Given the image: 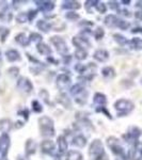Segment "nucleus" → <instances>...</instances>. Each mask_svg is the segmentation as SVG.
<instances>
[{
  "label": "nucleus",
  "instance_id": "nucleus-25",
  "mask_svg": "<svg viewBox=\"0 0 142 160\" xmlns=\"http://www.w3.org/2000/svg\"><path fill=\"white\" fill-rule=\"evenodd\" d=\"M15 42L18 43L19 45L24 46V47H27L30 44V40L25 33H18V34L15 37Z\"/></svg>",
  "mask_w": 142,
  "mask_h": 160
},
{
  "label": "nucleus",
  "instance_id": "nucleus-51",
  "mask_svg": "<svg viewBox=\"0 0 142 160\" xmlns=\"http://www.w3.org/2000/svg\"><path fill=\"white\" fill-rule=\"evenodd\" d=\"M136 7L138 8L139 10H142V1H138L136 3Z\"/></svg>",
  "mask_w": 142,
  "mask_h": 160
},
{
  "label": "nucleus",
  "instance_id": "nucleus-31",
  "mask_svg": "<svg viewBox=\"0 0 142 160\" xmlns=\"http://www.w3.org/2000/svg\"><path fill=\"white\" fill-rule=\"evenodd\" d=\"M58 102H60L64 108H68V109H71V107H72L71 100H69L68 97L65 95V93H61V95L58 98Z\"/></svg>",
  "mask_w": 142,
  "mask_h": 160
},
{
  "label": "nucleus",
  "instance_id": "nucleus-8",
  "mask_svg": "<svg viewBox=\"0 0 142 160\" xmlns=\"http://www.w3.org/2000/svg\"><path fill=\"white\" fill-rule=\"evenodd\" d=\"M141 136V130L139 129L137 126H131L128 128L127 132L124 135V139L127 143H129L130 145H134L138 142V139Z\"/></svg>",
  "mask_w": 142,
  "mask_h": 160
},
{
  "label": "nucleus",
  "instance_id": "nucleus-50",
  "mask_svg": "<svg viewBox=\"0 0 142 160\" xmlns=\"http://www.w3.org/2000/svg\"><path fill=\"white\" fill-rule=\"evenodd\" d=\"M131 32L133 33H138V32L142 33V28H135V29L131 30Z\"/></svg>",
  "mask_w": 142,
  "mask_h": 160
},
{
  "label": "nucleus",
  "instance_id": "nucleus-35",
  "mask_svg": "<svg viewBox=\"0 0 142 160\" xmlns=\"http://www.w3.org/2000/svg\"><path fill=\"white\" fill-rule=\"evenodd\" d=\"M42 35L40 34V33H38V32H31L30 33V38H29V40H30V42H34V43H41L42 42Z\"/></svg>",
  "mask_w": 142,
  "mask_h": 160
},
{
  "label": "nucleus",
  "instance_id": "nucleus-43",
  "mask_svg": "<svg viewBox=\"0 0 142 160\" xmlns=\"http://www.w3.org/2000/svg\"><path fill=\"white\" fill-rule=\"evenodd\" d=\"M18 73H19L18 68H15V66H13V68H10L9 69H8V74H9L10 76L12 77V78H15V77L18 75Z\"/></svg>",
  "mask_w": 142,
  "mask_h": 160
},
{
  "label": "nucleus",
  "instance_id": "nucleus-13",
  "mask_svg": "<svg viewBox=\"0 0 142 160\" xmlns=\"http://www.w3.org/2000/svg\"><path fill=\"white\" fill-rule=\"evenodd\" d=\"M73 44L74 46H76L77 49H88L91 47V43L89 42V40L86 37H74L73 38Z\"/></svg>",
  "mask_w": 142,
  "mask_h": 160
},
{
  "label": "nucleus",
  "instance_id": "nucleus-7",
  "mask_svg": "<svg viewBox=\"0 0 142 160\" xmlns=\"http://www.w3.org/2000/svg\"><path fill=\"white\" fill-rule=\"evenodd\" d=\"M56 83H57L58 89L60 90L62 93H64L65 91H68V89H71L72 79L68 74H59L58 76H57Z\"/></svg>",
  "mask_w": 142,
  "mask_h": 160
},
{
  "label": "nucleus",
  "instance_id": "nucleus-16",
  "mask_svg": "<svg viewBox=\"0 0 142 160\" xmlns=\"http://www.w3.org/2000/svg\"><path fill=\"white\" fill-rule=\"evenodd\" d=\"M121 18H119L117 15L114 14H109L105 17V25L109 28H119V25H120Z\"/></svg>",
  "mask_w": 142,
  "mask_h": 160
},
{
  "label": "nucleus",
  "instance_id": "nucleus-15",
  "mask_svg": "<svg viewBox=\"0 0 142 160\" xmlns=\"http://www.w3.org/2000/svg\"><path fill=\"white\" fill-rule=\"evenodd\" d=\"M34 2L37 3L38 10L44 13H48L55 9V2L53 1H47V0L38 1V0H37V1H34Z\"/></svg>",
  "mask_w": 142,
  "mask_h": 160
},
{
  "label": "nucleus",
  "instance_id": "nucleus-34",
  "mask_svg": "<svg viewBox=\"0 0 142 160\" xmlns=\"http://www.w3.org/2000/svg\"><path fill=\"white\" fill-rule=\"evenodd\" d=\"M16 22H19V24H24V22H29V18H28V14L25 12H22V13H18L16 15Z\"/></svg>",
  "mask_w": 142,
  "mask_h": 160
},
{
  "label": "nucleus",
  "instance_id": "nucleus-12",
  "mask_svg": "<svg viewBox=\"0 0 142 160\" xmlns=\"http://www.w3.org/2000/svg\"><path fill=\"white\" fill-rule=\"evenodd\" d=\"M128 157L131 160H142V143L138 141L136 144L131 145Z\"/></svg>",
  "mask_w": 142,
  "mask_h": 160
},
{
  "label": "nucleus",
  "instance_id": "nucleus-14",
  "mask_svg": "<svg viewBox=\"0 0 142 160\" xmlns=\"http://www.w3.org/2000/svg\"><path fill=\"white\" fill-rule=\"evenodd\" d=\"M41 149H42L43 153L48 155H55V152L57 151L55 142L49 140V139H46V140L42 141V143H41Z\"/></svg>",
  "mask_w": 142,
  "mask_h": 160
},
{
  "label": "nucleus",
  "instance_id": "nucleus-22",
  "mask_svg": "<svg viewBox=\"0 0 142 160\" xmlns=\"http://www.w3.org/2000/svg\"><path fill=\"white\" fill-rule=\"evenodd\" d=\"M37 49L38 51V53H41V55L43 56H51V53H53V50H51V48L49 46L47 45V44L41 42L37 44Z\"/></svg>",
  "mask_w": 142,
  "mask_h": 160
},
{
  "label": "nucleus",
  "instance_id": "nucleus-54",
  "mask_svg": "<svg viewBox=\"0 0 142 160\" xmlns=\"http://www.w3.org/2000/svg\"><path fill=\"white\" fill-rule=\"evenodd\" d=\"M140 82H141V84H142V78H141V80H140Z\"/></svg>",
  "mask_w": 142,
  "mask_h": 160
},
{
  "label": "nucleus",
  "instance_id": "nucleus-6",
  "mask_svg": "<svg viewBox=\"0 0 142 160\" xmlns=\"http://www.w3.org/2000/svg\"><path fill=\"white\" fill-rule=\"evenodd\" d=\"M107 145H108V148L111 149L112 154L115 155V157L125 154V151H124L123 146L121 145L120 140H119L118 138H115V137H109V138L107 139Z\"/></svg>",
  "mask_w": 142,
  "mask_h": 160
},
{
  "label": "nucleus",
  "instance_id": "nucleus-49",
  "mask_svg": "<svg viewBox=\"0 0 142 160\" xmlns=\"http://www.w3.org/2000/svg\"><path fill=\"white\" fill-rule=\"evenodd\" d=\"M115 160H128V157L126 154H123V155H120V156L115 157Z\"/></svg>",
  "mask_w": 142,
  "mask_h": 160
},
{
  "label": "nucleus",
  "instance_id": "nucleus-48",
  "mask_svg": "<svg viewBox=\"0 0 142 160\" xmlns=\"http://www.w3.org/2000/svg\"><path fill=\"white\" fill-rule=\"evenodd\" d=\"M135 17L137 19L142 20V10H139V11L135 12Z\"/></svg>",
  "mask_w": 142,
  "mask_h": 160
},
{
  "label": "nucleus",
  "instance_id": "nucleus-53",
  "mask_svg": "<svg viewBox=\"0 0 142 160\" xmlns=\"http://www.w3.org/2000/svg\"><path fill=\"white\" fill-rule=\"evenodd\" d=\"M0 160H8V158H0Z\"/></svg>",
  "mask_w": 142,
  "mask_h": 160
},
{
  "label": "nucleus",
  "instance_id": "nucleus-21",
  "mask_svg": "<svg viewBox=\"0 0 142 160\" xmlns=\"http://www.w3.org/2000/svg\"><path fill=\"white\" fill-rule=\"evenodd\" d=\"M6 58L9 62L20 61V53L16 49H8L6 51Z\"/></svg>",
  "mask_w": 142,
  "mask_h": 160
},
{
  "label": "nucleus",
  "instance_id": "nucleus-40",
  "mask_svg": "<svg viewBox=\"0 0 142 160\" xmlns=\"http://www.w3.org/2000/svg\"><path fill=\"white\" fill-rule=\"evenodd\" d=\"M31 105H32V110L34 111V112L40 113V112H42V111H43L42 105H41L38 100H33V102H31Z\"/></svg>",
  "mask_w": 142,
  "mask_h": 160
},
{
  "label": "nucleus",
  "instance_id": "nucleus-45",
  "mask_svg": "<svg viewBox=\"0 0 142 160\" xmlns=\"http://www.w3.org/2000/svg\"><path fill=\"white\" fill-rule=\"evenodd\" d=\"M118 13H119V14H121V15H123V16H126V17L130 16V12L128 11V10H126V9H121V8H119Z\"/></svg>",
  "mask_w": 142,
  "mask_h": 160
},
{
  "label": "nucleus",
  "instance_id": "nucleus-44",
  "mask_svg": "<svg viewBox=\"0 0 142 160\" xmlns=\"http://www.w3.org/2000/svg\"><path fill=\"white\" fill-rule=\"evenodd\" d=\"M28 14V18H29V22L32 20L33 18H35V16L38 15V11L37 10H30L29 12H27Z\"/></svg>",
  "mask_w": 142,
  "mask_h": 160
},
{
  "label": "nucleus",
  "instance_id": "nucleus-26",
  "mask_svg": "<svg viewBox=\"0 0 142 160\" xmlns=\"http://www.w3.org/2000/svg\"><path fill=\"white\" fill-rule=\"evenodd\" d=\"M102 75L105 79H113L115 77V71L112 66H106L102 69Z\"/></svg>",
  "mask_w": 142,
  "mask_h": 160
},
{
  "label": "nucleus",
  "instance_id": "nucleus-19",
  "mask_svg": "<svg viewBox=\"0 0 142 160\" xmlns=\"http://www.w3.org/2000/svg\"><path fill=\"white\" fill-rule=\"evenodd\" d=\"M72 144H73L74 146H76V148H84L87 144V138L82 135H76L72 139Z\"/></svg>",
  "mask_w": 142,
  "mask_h": 160
},
{
  "label": "nucleus",
  "instance_id": "nucleus-37",
  "mask_svg": "<svg viewBox=\"0 0 142 160\" xmlns=\"http://www.w3.org/2000/svg\"><path fill=\"white\" fill-rule=\"evenodd\" d=\"M95 10L99 13H100V14H104V13H106V11H107V7H106V4L104 2L97 1L96 6H95Z\"/></svg>",
  "mask_w": 142,
  "mask_h": 160
},
{
  "label": "nucleus",
  "instance_id": "nucleus-23",
  "mask_svg": "<svg viewBox=\"0 0 142 160\" xmlns=\"http://www.w3.org/2000/svg\"><path fill=\"white\" fill-rule=\"evenodd\" d=\"M80 3L78 1H74V0H68V1H63L62 3V8L65 10H71V11H74V10H78L80 9Z\"/></svg>",
  "mask_w": 142,
  "mask_h": 160
},
{
  "label": "nucleus",
  "instance_id": "nucleus-30",
  "mask_svg": "<svg viewBox=\"0 0 142 160\" xmlns=\"http://www.w3.org/2000/svg\"><path fill=\"white\" fill-rule=\"evenodd\" d=\"M11 19H12V12L10 11L8 8L0 11V20H2V22H11Z\"/></svg>",
  "mask_w": 142,
  "mask_h": 160
},
{
  "label": "nucleus",
  "instance_id": "nucleus-2",
  "mask_svg": "<svg viewBox=\"0 0 142 160\" xmlns=\"http://www.w3.org/2000/svg\"><path fill=\"white\" fill-rule=\"evenodd\" d=\"M89 156L91 160H108V156L105 152L104 145L99 139L93 140L92 143L90 144Z\"/></svg>",
  "mask_w": 142,
  "mask_h": 160
},
{
  "label": "nucleus",
  "instance_id": "nucleus-11",
  "mask_svg": "<svg viewBox=\"0 0 142 160\" xmlns=\"http://www.w3.org/2000/svg\"><path fill=\"white\" fill-rule=\"evenodd\" d=\"M57 145H58V153L56 154V157L57 159L60 160V157L63 156V155H66L68 153V141H66L65 137L64 136H60L58 137V139H57Z\"/></svg>",
  "mask_w": 142,
  "mask_h": 160
},
{
  "label": "nucleus",
  "instance_id": "nucleus-1",
  "mask_svg": "<svg viewBox=\"0 0 142 160\" xmlns=\"http://www.w3.org/2000/svg\"><path fill=\"white\" fill-rule=\"evenodd\" d=\"M38 127L41 136L44 138H53L55 136V124L53 120L47 115H43L38 118Z\"/></svg>",
  "mask_w": 142,
  "mask_h": 160
},
{
  "label": "nucleus",
  "instance_id": "nucleus-24",
  "mask_svg": "<svg viewBox=\"0 0 142 160\" xmlns=\"http://www.w3.org/2000/svg\"><path fill=\"white\" fill-rule=\"evenodd\" d=\"M12 129V122L9 118H2L0 120V131L2 133H8Z\"/></svg>",
  "mask_w": 142,
  "mask_h": 160
},
{
  "label": "nucleus",
  "instance_id": "nucleus-36",
  "mask_svg": "<svg viewBox=\"0 0 142 160\" xmlns=\"http://www.w3.org/2000/svg\"><path fill=\"white\" fill-rule=\"evenodd\" d=\"M93 35H94V38H96L97 41L102 40V38H104V35H105V31H104V29H103L102 27H97L96 29L94 30V32H93Z\"/></svg>",
  "mask_w": 142,
  "mask_h": 160
},
{
  "label": "nucleus",
  "instance_id": "nucleus-52",
  "mask_svg": "<svg viewBox=\"0 0 142 160\" xmlns=\"http://www.w3.org/2000/svg\"><path fill=\"white\" fill-rule=\"evenodd\" d=\"M122 3H124V4H129L130 3V1L129 0H127V1H125V0H123V1H121Z\"/></svg>",
  "mask_w": 142,
  "mask_h": 160
},
{
  "label": "nucleus",
  "instance_id": "nucleus-18",
  "mask_svg": "<svg viewBox=\"0 0 142 160\" xmlns=\"http://www.w3.org/2000/svg\"><path fill=\"white\" fill-rule=\"evenodd\" d=\"M93 58L96 61L104 63V62L108 61V59H109V52L106 49H97L94 52V55H93Z\"/></svg>",
  "mask_w": 142,
  "mask_h": 160
},
{
  "label": "nucleus",
  "instance_id": "nucleus-10",
  "mask_svg": "<svg viewBox=\"0 0 142 160\" xmlns=\"http://www.w3.org/2000/svg\"><path fill=\"white\" fill-rule=\"evenodd\" d=\"M10 137L8 133H2L0 136V158H7L8 152L10 148Z\"/></svg>",
  "mask_w": 142,
  "mask_h": 160
},
{
  "label": "nucleus",
  "instance_id": "nucleus-47",
  "mask_svg": "<svg viewBox=\"0 0 142 160\" xmlns=\"http://www.w3.org/2000/svg\"><path fill=\"white\" fill-rule=\"evenodd\" d=\"M19 114H23V117H24L25 120L27 121L28 117H29V111H28V109H24V110L19 111Z\"/></svg>",
  "mask_w": 142,
  "mask_h": 160
},
{
  "label": "nucleus",
  "instance_id": "nucleus-5",
  "mask_svg": "<svg viewBox=\"0 0 142 160\" xmlns=\"http://www.w3.org/2000/svg\"><path fill=\"white\" fill-rule=\"evenodd\" d=\"M50 42L55 46L57 51H58L61 56L65 57L68 55V46L65 41H64V38H62L61 37H58V35H55V37L50 38Z\"/></svg>",
  "mask_w": 142,
  "mask_h": 160
},
{
  "label": "nucleus",
  "instance_id": "nucleus-38",
  "mask_svg": "<svg viewBox=\"0 0 142 160\" xmlns=\"http://www.w3.org/2000/svg\"><path fill=\"white\" fill-rule=\"evenodd\" d=\"M10 34V30L6 27H0V38H1V42L6 41V38Z\"/></svg>",
  "mask_w": 142,
  "mask_h": 160
},
{
  "label": "nucleus",
  "instance_id": "nucleus-20",
  "mask_svg": "<svg viewBox=\"0 0 142 160\" xmlns=\"http://www.w3.org/2000/svg\"><path fill=\"white\" fill-rule=\"evenodd\" d=\"M37 152V143H35L34 140L32 139H28L27 142L25 144V153L27 156H30V155H33Z\"/></svg>",
  "mask_w": 142,
  "mask_h": 160
},
{
  "label": "nucleus",
  "instance_id": "nucleus-32",
  "mask_svg": "<svg viewBox=\"0 0 142 160\" xmlns=\"http://www.w3.org/2000/svg\"><path fill=\"white\" fill-rule=\"evenodd\" d=\"M113 38H114L115 42H117L119 45H121V46H125V45H127V44H128L127 38L124 37V35L120 34V33H114V34H113Z\"/></svg>",
  "mask_w": 142,
  "mask_h": 160
},
{
  "label": "nucleus",
  "instance_id": "nucleus-39",
  "mask_svg": "<svg viewBox=\"0 0 142 160\" xmlns=\"http://www.w3.org/2000/svg\"><path fill=\"white\" fill-rule=\"evenodd\" d=\"M65 18H68V20H77L80 18V16H79L78 14H77L76 12L74 11H69V12H66L65 14Z\"/></svg>",
  "mask_w": 142,
  "mask_h": 160
},
{
  "label": "nucleus",
  "instance_id": "nucleus-17",
  "mask_svg": "<svg viewBox=\"0 0 142 160\" xmlns=\"http://www.w3.org/2000/svg\"><path fill=\"white\" fill-rule=\"evenodd\" d=\"M93 104H94L96 109L97 108L105 107L106 104H107V97L103 93H95L94 97H93Z\"/></svg>",
  "mask_w": 142,
  "mask_h": 160
},
{
  "label": "nucleus",
  "instance_id": "nucleus-33",
  "mask_svg": "<svg viewBox=\"0 0 142 160\" xmlns=\"http://www.w3.org/2000/svg\"><path fill=\"white\" fill-rule=\"evenodd\" d=\"M88 57V51L86 49H76L75 50V58L79 61L86 60Z\"/></svg>",
  "mask_w": 142,
  "mask_h": 160
},
{
  "label": "nucleus",
  "instance_id": "nucleus-27",
  "mask_svg": "<svg viewBox=\"0 0 142 160\" xmlns=\"http://www.w3.org/2000/svg\"><path fill=\"white\" fill-rule=\"evenodd\" d=\"M128 45L134 50H142V38H134L130 41H128Z\"/></svg>",
  "mask_w": 142,
  "mask_h": 160
},
{
  "label": "nucleus",
  "instance_id": "nucleus-3",
  "mask_svg": "<svg viewBox=\"0 0 142 160\" xmlns=\"http://www.w3.org/2000/svg\"><path fill=\"white\" fill-rule=\"evenodd\" d=\"M69 91H71V95L75 98V102L78 105H84L87 102L89 92L82 83H76L75 86L71 87Z\"/></svg>",
  "mask_w": 142,
  "mask_h": 160
},
{
  "label": "nucleus",
  "instance_id": "nucleus-28",
  "mask_svg": "<svg viewBox=\"0 0 142 160\" xmlns=\"http://www.w3.org/2000/svg\"><path fill=\"white\" fill-rule=\"evenodd\" d=\"M82 159H84L82 154L78 151L72 149V151H68L66 153V160H82Z\"/></svg>",
  "mask_w": 142,
  "mask_h": 160
},
{
  "label": "nucleus",
  "instance_id": "nucleus-4",
  "mask_svg": "<svg viewBox=\"0 0 142 160\" xmlns=\"http://www.w3.org/2000/svg\"><path fill=\"white\" fill-rule=\"evenodd\" d=\"M135 108L134 102L129 99H119L114 102V109L118 112V117H125V115L129 114L131 111Z\"/></svg>",
  "mask_w": 142,
  "mask_h": 160
},
{
  "label": "nucleus",
  "instance_id": "nucleus-46",
  "mask_svg": "<svg viewBox=\"0 0 142 160\" xmlns=\"http://www.w3.org/2000/svg\"><path fill=\"white\" fill-rule=\"evenodd\" d=\"M109 6L112 10H115V11H118L119 8H120V4H119L118 1H109Z\"/></svg>",
  "mask_w": 142,
  "mask_h": 160
},
{
  "label": "nucleus",
  "instance_id": "nucleus-41",
  "mask_svg": "<svg viewBox=\"0 0 142 160\" xmlns=\"http://www.w3.org/2000/svg\"><path fill=\"white\" fill-rule=\"evenodd\" d=\"M96 3H97L96 0H94V1H92V0H88V1L84 2V8H86L88 13H91V8H95Z\"/></svg>",
  "mask_w": 142,
  "mask_h": 160
},
{
  "label": "nucleus",
  "instance_id": "nucleus-9",
  "mask_svg": "<svg viewBox=\"0 0 142 160\" xmlns=\"http://www.w3.org/2000/svg\"><path fill=\"white\" fill-rule=\"evenodd\" d=\"M16 88L20 92L25 93V94H29L33 90V84L27 77H19L16 82Z\"/></svg>",
  "mask_w": 142,
  "mask_h": 160
},
{
  "label": "nucleus",
  "instance_id": "nucleus-29",
  "mask_svg": "<svg viewBox=\"0 0 142 160\" xmlns=\"http://www.w3.org/2000/svg\"><path fill=\"white\" fill-rule=\"evenodd\" d=\"M37 28L38 30L42 31V32L46 33V32H48V31L51 29V25L48 22H46V20L41 19V20H38V22H37Z\"/></svg>",
  "mask_w": 142,
  "mask_h": 160
},
{
  "label": "nucleus",
  "instance_id": "nucleus-42",
  "mask_svg": "<svg viewBox=\"0 0 142 160\" xmlns=\"http://www.w3.org/2000/svg\"><path fill=\"white\" fill-rule=\"evenodd\" d=\"M38 95H40V97L46 102V104H49V100H48V98H49V94H48V92L46 91L45 89H43L42 91L40 92V94H38Z\"/></svg>",
  "mask_w": 142,
  "mask_h": 160
}]
</instances>
